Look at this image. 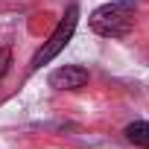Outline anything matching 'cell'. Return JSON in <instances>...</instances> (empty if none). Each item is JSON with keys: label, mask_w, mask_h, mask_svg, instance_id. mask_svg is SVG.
<instances>
[{"label": "cell", "mask_w": 149, "mask_h": 149, "mask_svg": "<svg viewBox=\"0 0 149 149\" xmlns=\"http://www.w3.org/2000/svg\"><path fill=\"white\" fill-rule=\"evenodd\" d=\"M9 64H12V53H9V47H3L0 50V76L9 70Z\"/></svg>", "instance_id": "cell-5"}, {"label": "cell", "mask_w": 149, "mask_h": 149, "mask_svg": "<svg viewBox=\"0 0 149 149\" xmlns=\"http://www.w3.org/2000/svg\"><path fill=\"white\" fill-rule=\"evenodd\" d=\"M126 137H129L134 146H143V149H149V123H146V120L129 123V126H126Z\"/></svg>", "instance_id": "cell-4"}, {"label": "cell", "mask_w": 149, "mask_h": 149, "mask_svg": "<svg viewBox=\"0 0 149 149\" xmlns=\"http://www.w3.org/2000/svg\"><path fill=\"white\" fill-rule=\"evenodd\" d=\"M88 85V70L79 67V64H64L58 70L50 73V88H58V91H79Z\"/></svg>", "instance_id": "cell-3"}, {"label": "cell", "mask_w": 149, "mask_h": 149, "mask_svg": "<svg viewBox=\"0 0 149 149\" xmlns=\"http://www.w3.org/2000/svg\"><path fill=\"white\" fill-rule=\"evenodd\" d=\"M134 15H137V6L129 3V0H117V3H105L100 9L91 12L88 24L97 35H105V38H120V35H129V29L134 26Z\"/></svg>", "instance_id": "cell-1"}, {"label": "cell", "mask_w": 149, "mask_h": 149, "mask_svg": "<svg viewBox=\"0 0 149 149\" xmlns=\"http://www.w3.org/2000/svg\"><path fill=\"white\" fill-rule=\"evenodd\" d=\"M76 21H79V9L76 6H70L67 9V15L58 21V26L53 29V35L44 41V47L32 56V64H29V70H38L41 64H47L50 58H56L64 47H67V41L73 38V29H76Z\"/></svg>", "instance_id": "cell-2"}]
</instances>
